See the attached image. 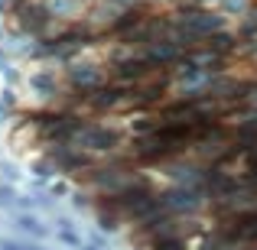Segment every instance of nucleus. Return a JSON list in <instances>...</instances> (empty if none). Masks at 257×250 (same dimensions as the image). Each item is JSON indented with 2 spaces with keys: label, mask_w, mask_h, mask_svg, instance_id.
<instances>
[{
  "label": "nucleus",
  "mask_w": 257,
  "mask_h": 250,
  "mask_svg": "<svg viewBox=\"0 0 257 250\" xmlns=\"http://www.w3.org/2000/svg\"><path fill=\"white\" fill-rule=\"evenodd\" d=\"M17 224H20V231L33 234V237H46V234H49V231H46V227L39 224L36 218H30V214H20V218H17Z\"/></svg>",
  "instance_id": "f257e3e1"
},
{
  "label": "nucleus",
  "mask_w": 257,
  "mask_h": 250,
  "mask_svg": "<svg viewBox=\"0 0 257 250\" xmlns=\"http://www.w3.org/2000/svg\"><path fill=\"white\" fill-rule=\"evenodd\" d=\"M4 250H36V247H26V244H13V240H4Z\"/></svg>",
  "instance_id": "f03ea898"
}]
</instances>
